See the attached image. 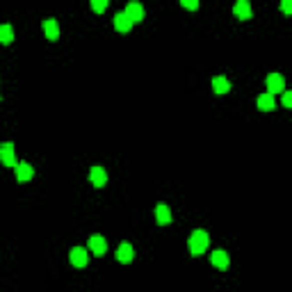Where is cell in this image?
<instances>
[{"instance_id":"6","label":"cell","mask_w":292,"mask_h":292,"mask_svg":"<svg viewBox=\"0 0 292 292\" xmlns=\"http://www.w3.org/2000/svg\"><path fill=\"white\" fill-rule=\"evenodd\" d=\"M133 258H135L133 244H128V242H121V244H119V249H117V260L123 262V265H128V262H133Z\"/></svg>"},{"instance_id":"17","label":"cell","mask_w":292,"mask_h":292,"mask_svg":"<svg viewBox=\"0 0 292 292\" xmlns=\"http://www.w3.org/2000/svg\"><path fill=\"white\" fill-rule=\"evenodd\" d=\"M12 41H14L12 26H0V44H12Z\"/></svg>"},{"instance_id":"8","label":"cell","mask_w":292,"mask_h":292,"mask_svg":"<svg viewBox=\"0 0 292 292\" xmlns=\"http://www.w3.org/2000/svg\"><path fill=\"white\" fill-rule=\"evenodd\" d=\"M14 171H16V180L19 183H28V180L35 176V169H32V164H28V162H19L14 167Z\"/></svg>"},{"instance_id":"2","label":"cell","mask_w":292,"mask_h":292,"mask_svg":"<svg viewBox=\"0 0 292 292\" xmlns=\"http://www.w3.org/2000/svg\"><path fill=\"white\" fill-rule=\"evenodd\" d=\"M0 160H3V164L5 167H16V153H14V144L12 142H5L0 144Z\"/></svg>"},{"instance_id":"22","label":"cell","mask_w":292,"mask_h":292,"mask_svg":"<svg viewBox=\"0 0 292 292\" xmlns=\"http://www.w3.org/2000/svg\"><path fill=\"white\" fill-rule=\"evenodd\" d=\"M0 101H3V94H0Z\"/></svg>"},{"instance_id":"14","label":"cell","mask_w":292,"mask_h":292,"mask_svg":"<svg viewBox=\"0 0 292 292\" xmlns=\"http://www.w3.org/2000/svg\"><path fill=\"white\" fill-rule=\"evenodd\" d=\"M44 32H46V37L51 41L60 39V26H57V21L55 19H46V21H44Z\"/></svg>"},{"instance_id":"4","label":"cell","mask_w":292,"mask_h":292,"mask_svg":"<svg viewBox=\"0 0 292 292\" xmlns=\"http://www.w3.org/2000/svg\"><path fill=\"white\" fill-rule=\"evenodd\" d=\"M283 89H285V80L281 73H269L267 76V92L274 96V94H281Z\"/></svg>"},{"instance_id":"10","label":"cell","mask_w":292,"mask_h":292,"mask_svg":"<svg viewBox=\"0 0 292 292\" xmlns=\"http://www.w3.org/2000/svg\"><path fill=\"white\" fill-rule=\"evenodd\" d=\"M123 14L128 16L133 23H139V21L144 19V7L139 5V3H128V7H126V12Z\"/></svg>"},{"instance_id":"18","label":"cell","mask_w":292,"mask_h":292,"mask_svg":"<svg viewBox=\"0 0 292 292\" xmlns=\"http://www.w3.org/2000/svg\"><path fill=\"white\" fill-rule=\"evenodd\" d=\"M105 7H108V3H105V0H92V10L98 12V14H101Z\"/></svg>"},{"instance_id":"12","label":"cell","mask_w":292,"mask_h":292,"mask_svg":"<svg viewBox=\"0 0 292 292\" xmlns=\"http://www.w3.org/2000/svg\"><path fill=\"white\" fill-rule=\"evenodd\" d=\"M258 110H262V112L276 110V98H274L272 94H260V96H258Z\"/></svg>"},{"instance_id":"21","label":"cell","mask_w":292,"mask_h":292,"mask_svg":"<svg viewBox=\"0 0 292 292\" xmlns=\"http://www.w3.org/2000/svg\"><path fill=\"white\" fill-rule=\"evenodd\" d=\"M281 10L285 12V14H290V12H292V5H290V0H283V3H281Z\"/></svg>"},{"instance_id":"13","label":"cell","mask_w":292,"mask_h":292,"mask_svg":"<svg viewBox=\"0 0 292 292\" xmlns=\"http://www.w3.org/2000/svg\"><path fill=\"white\" fill-rule=\"evenodd\" d=\"M155 221H158L160 226H167V224H171V210H169V205L160 203L158 208H155Z\"/></svg>"},{"instance_id":"3","label":"cell","mask_w":292,"mask_h":292,"mask_svg":"<svg viewBox=\"0 0 292 292\" xmlns=\"http://www.w3.org/2000/svg\"><path fill=\"white\" fill-rule=\"evenodd\" d=\"M69 260H71L73 267H85L89 260L87 249H85V246H73L71 251H69Z\"/></svg>"},{"instance_id":"7","label":"cell","mask_w":292,"mask_h":292,"mask_svg":"<svg viewBox=\"0 0 292 292\" xmlns=\"http://www.w3.org/2000/svg\"><path fill=\"white\" fill-rule=\"evenodd\" d=\"M89 183L94 187H103V185L108 183V171L103 169V167H92L89 169Z\"/></svg>"},{"instance_id":"1","label":"cell","mask_w":292,"mask_h":292,"mask_svg":"<svg viewBox=\"0 0 292 292\" xmlns=\"http://www.w3.org/2000/svg\"><path fill=\"white\" fill-rule=\"evenodd\" d=\"M190 253L192 256H201V253H205V249H208V244H210V235L205 231H201V228H196L194 233L190 235Z\"/></svg>"},{"instance_id":"9","label":"cell","mask_w":292,"mask_h":292,"mask_svg":"<svg viewBox=\"0 0 292 292\" xmlns=\"http://www.w3.org/2000/svg\"><path fill=\"white\" fill-rule=\"evenodd\" d=\"M210 262L217 267V269H226V267L231 265V258H228V253H226L224 249H217V251H212Z\"/></svg>"},{"instance_id":"16","label":"cell","mask_w":292,"mask_h":292,"mask_svg":"<svg viewBox=\"0 0 292 292\" xmlns=\"http://www.w3.org/2000/svg\"><path fill=\"white\" fill-rule=\"evenodd\" d=\"M212 89L217 94H228L231 92V82L226 80L224 76H217V78H212Z\"/></svg>"},{"instance_id":"15","label":"cell","mask_w":292,"mask_h":292,"mask_svg":"<svg viewBox=\"0 0 292 292\" xmlns=\"http://www.w3.org/2000/svg\"><path fill=\"white\" fill-rule=\"evenodd\" d=\"M114 28H117V32H130L133 21L123 14V12H119V14H114Z\"/></svg>"},{"instance_id":"11","label":"cell","mask_w":292,"mask_h":292,"mask_svg":"<svg viewBox=\"0 0 292 292\" xmlns=\"http://www.w3.org/2000/svg\"><path fill=\"white\" fill-rule=\"evenodd\" d=\"M233 14H235L240 21L251 19V5H249L246 0H237V3H235V7H233Z\"/></svg>"},{"instance_id":"19","label":"cell","mask_w":292,"mask_h":292,"mask_svg":"<svg viewBox=\"0 0 292 292\" xmlns=\"http://www.w3.org/2000/svg\"><path fill=\"white\" fill-rule=\"evenodd\" d=\"M283 105H285V108H292V92H283Z\"/></svg>"},{"instance_id":"5","label":"cell","mask_w":292,"mask_h":292,"mask_svg":"<svg viewBox=\"0 0 292 292\" xmlns=\"http://www.w3.org/2000/svg\"><path fill=\"white\" fill-rule=\"evenodd\" d=\"M89 251H92L94 256H103V253L108 251V242H105V237L98 235V233H94V235L89 237Z\"/></svg>"},{"instance_id":"20","label":"cell","mask_w":292,"mask_h":292,"mask_svg":"<svg viewBox=\"0 0 292 292\" xmlns=\"http://www.w3.org/2000/svg\"><path fill=\"white\" fill-rule=\"evenodd\" d=\"M180 5L187 7V10H196V7H199V3H196V0H183Z\"/></svg>"}]
</instances>
